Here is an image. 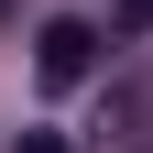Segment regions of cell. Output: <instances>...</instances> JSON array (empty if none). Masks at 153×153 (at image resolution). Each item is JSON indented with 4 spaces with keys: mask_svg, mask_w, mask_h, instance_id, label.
<instances>
[{
    "mask_svg": "<svg viewBox=\"0 0 153 153\" xmlns=\"http://www.w3.org/2000/svg\"><path fill=\"white\" fill-rule=\"evenodd\" d=\"M120 33H153V0H120Z\"/></svg>",
    "mask_w": 153,
    "mask_h": 153,
    "instance_id": "cell-3",
    "label": "cell"
},
{
    "mask_svg": "<svg viewBox=\"0 0 153 153\" xmlns=\"http://www.w3.org/2000/svg\"><path fill=\"white\" fill-rule=\"evenodd\" d=\"M99 55H109V33L76 22V11H55V22L33 33V76H44V88H88V76H99Z\"/></svg>",
    "mask_w": 153,
    "mask_h": 153,
    "instance_id": "cell-1",
    "label": "cell"
},
{
    "mask_svg": "<svg viewBox=\"0 0 153 153\" xmlns=\"http://www.w3.org/2000/svg\"><path fill=\"white\" fill-rule=\"evenodd\" d=\"M88 142H99V153H153V55L99 99V131H88Z\"/></svg>",
    "mask_w": 153,
    "mask_h": 153,
    "instance_id": "cell-2",
    "label": "cell"
},
{
    "mask_svg": "<svg viewBox=\"0 0 153 153\" xmlns=\"http://www.w3.org/2000/svg\"><path fill=\"white\" fill-rule=\"evenodd\" d=\"M11 153H66V142H55V131H22V142H11Z\"/></svg>",
    "mask_w": 153,
    "mask_h": 153,
    "instance_id": "cell-4",
    "label": "cell"
}]
</instances>
